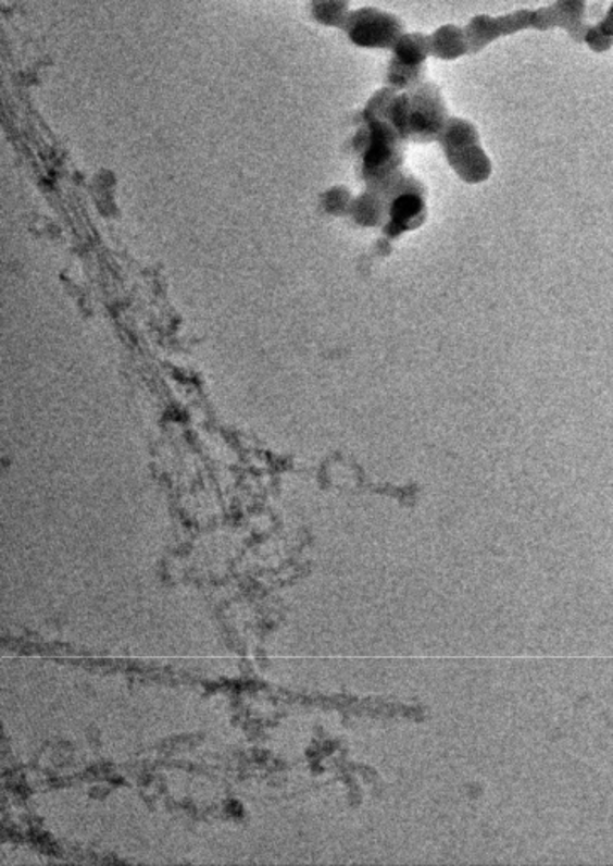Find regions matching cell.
Masks as SVG:
<instances>
[{
    "label": "cell",
    "instance_id": "obj_1",
    "mask_svg": "<svg viewBox=\"0 0 613 866\" xmlns=\"http://www.w3.org/2000/svg\"><path fill=\"white\" fill-rule=\"evenodd\" d=\"M581 12H584V0H558L556 4L549 8L521 9L499 17L487 14L475 15L465 26L470 54L480 53L497 39L517 35L521 30H549L563 27L575 35Z\"/></svg>",
    "mask_w": 613,
    "mask_h": 866
},
{
    "label": "cell",
    "instance_id": "obj_2",
    "mask_svg": "<svg viewBox=\"0 0 613 866\" xmlns=\"http://www.w3.org/2000/svg\"><path fill=\"white\" fill-rule=\"evenodd\" d=\"M438 143L462 178L468 182L489 178L490 160L481 149L477 127L472 122L462 117L448 119Z\"/></svg>",
    "mask_w": 613,
    "mask_h": 866
},
{
    "label": "cell",
    "instance_id": "obj_3",
    "mask_svg": "<svg viewBox=\"0 0 613 866\" xmlns=\"http://www.w3.org/2000/svg\"><path fill=\"white\" fill-rule=\"evenodd\" d=\"M352 45L367 50H392L404 35V24L392 12L377 8L352 11L343 26Z\"/></svg>",
    "mask_w": 613,
    "mask_h": 866
},
{
    "label": "cell",
    "instance_id": "obj_4",
    "mask_svg": "<svg viewBox=\"0 0 613 866\" xmlns=\"http://www.w3.org/2000/svg\"><path fill=\"white\" fill-rule=\"evenodd\" d=\"M411 114H409V141H438L447 126L448 107L443 94L433 82H423L409 90Z\"/></svg>",
    "mask_w": 613,
    "mask_h": 866
},
{
    "label": "cell",
    "instance_id": "obj_5",
    "mask_svg": "<svg viewBox=\"0 0 613 866\" xmlns=\"http://www.w3.org/2000/svg\"><path fill=\"white\" fill-rule=\"evenodd\" d=\"M431 57L438 60L453 61L470 53L468 38L465 27L456 24H445L429 35Z\"/></svg>",
    "mask_w": 613,
    "mask_h": 866
},
{
    "label": "cell",
    "instance_id": "obj_6",
    "mask_svg": "<svg viewBox=\"0 0 613 866\" xmlns=\"http://www.w3.org/2000/svg\"><path fill=\"white\" fill-rule=\"evenodd\" d=\"M392 60L401 65L420 69L426 66V61L431 57L429 50V35L423 33H404L392 48Z\"/></svg>",
    "mask_w": 613,
    "mask_h": 866
},
{
    "label": "cell",
    "instance_id": "obj_7",
    "mask_svg": "<svg viewBox=\"0 0 613 866\" xmlns=\"http://www.w3.org/2000/svg\"><path fill=\"white\" fill-rule=\"evenodd\" d=\"M350 12V0H311V15L322 26L343 29Z\"/></svg>",
    "mask_w": 613,
    "mask_h": 866
},
{
    "label": "cell",
    "instance_id": "obj_8",
    "mask_svg": "<svg viewBox=\"0 0 613 866\" xmlns=\"http://www.w3.org/2000/svg\"><path fill=\"white\" fill-rule=\"evenodd\" d=\"M423 82H426V66L411 69V66L401 65L396 60H390L389 69H387V87L395 88L396 91H409Z\"/></svg>",
    "mask_w": 613,
    "mask_h": 866
}]
</instances>
